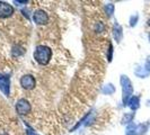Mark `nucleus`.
I'll use <instances>...</instances> for the list:
<instances>
[{
	"instance_id": "f257e3e1",
	"label": "nucleus",
	"mask_w": 150,
	"mask_h": 135,
	"mask_svg": "<svg viewBox=\"0 0 150 135\" xmlns=\"http://www.w3.org/2000/svg\"><path fill=\"white\" fill-rule=\"evenodd\" d=\"M52 58V50L46 45H38L34 52V59L41 65H46Z\"/></svg>"
},
{
	"instance_id": "f03ea898",
	"label": "nucleus",
	"mask_w": 150,
	"mask_h": 135,
	"mask_svg": "<svg viewBox=\"0 0 150 135\" xmlns=\"http://www.w3.org/2000/svg\"><path fill=\"white\" fill-rule=\"evenodd\" d=\"M120 82L121 86H122V101H123V105L127 106L129 100L132 97V94H133L132 82H131V80L129 79L128 77L124 75H121Z\"/></svg>"
},
{
	"instance_id": "7ed1b4c3",
	"label": "nucleus",
	"mask_w": 150,
	"mask_h": 135,
	"mask_svg": "<svg viewBox=\"0 0 150 135\" xmlns=\"http://www.w3.org/2000/svg\"><path fill=\"white\" fill-rule=\"evenodd\" d=\"M30 109H32V106H30V101L25 98L19 99L16 103V112L19 115H26L30 112Z\"/></svg>"
},
{
	"instance_id": "20e7f679",
	"label": "nucleus",
	"mask_w": 150,
	"mask_h": 135,
	"mask_svg": "<svg viewBox=\"0 0 150 135\" xmlns=\"http://www.w3.org/2000/svg\"><path fill=\"white\" fill-rule=\"evenodd\" d=\"M33 20L36 25H45L49 22V15L43 9H38L33 14Z\"/></svg>"
},
{
	"instance_id": "39448f33",
	"label": "nucleus",
	"mask_w": 150,
	"mask_h": 135,
	"mask_svg": "<svg viewBox=\"0 0 150 135\" xmlns=\"http://www.w3.org/2000/svg\"><path fill=\"white\" fill-rule=\"evenodd\" d=\"M21 86L26 90L34 89L35 86H36L35 78L32 75H24L22 78H21Z\"/></svg>"
},
{
	"instance_id": "423d86ee",
	"label": "nucleus",
	"mask_w": 150,
	"mask_h": 135,
	"mask_svg": "<svg viewBox=\"0 0 150 135\" xmlns=\"http://www.w3.org/2000/svg\"><path fill=\"white\" fill-rule=\"evenodd\" d=\"M0 90L5 96H9L10 94V77L7 75L0 73Z\"/></svg>"
},
{
	"instance_id": "0eeeda50",
	"label": "nucleus",
	"mask_w": 150,
	"mask_h": 135,
	"mask_svg": "<svg viewBox=\"0 0 150 135\" xmlns=\"http://www.w3.org/2000/svg\"><path fill=\"white\" fill-rule=\"evenodd\" d=\"M14 14V7L8 2L0 1V18H8Z\"/></svg>"
},
{
	"instance_id": "6e6552de",
	"label": "nucleus",
	"mask_w": 150,
	"mask_h": 135,
	"mask_svg": "<svg viewBox=\"0 0 150 135\" xmlns=\"http://www.w3.org/2000/svg\"><path fill=\"white\" fill-rule=\"evenodd\" d=\"M113 36L115 38V41L117 43H120L122 41V37H123V30H122V26L120 24L115 22L114 26H113Z\"/></svg>"
},
{
	"instance_id": "1a4fd4ad",
	"label": "nucleus",
	"mask_w": 150,
	"mask_h": 135,
	"mask_svg": "<svg viewBox=\"0 0 150 135\" xmlns=\"http://www.w3.org/2000/svg\"><path fill=\"white\" fill-rule=\"evenodd\" d=\"M128 106L132 110H137V109L140 107V98L137 97V96L131 97V99L129 100V103H128Z\"/></svg>"
},
{
	"instance_id": "9d476101",
	"label": "nucleus",
	"mask_w": 150,
	"mask_h": 135,
	"mask_svg": "<svg viewBox=\"0 0 150 135\" xmlns=\"http://www.w3.org/2000/svg\"><path fill=\"white\" fill-rule=\"evenodd\" d=\"M102 91H103L104 95H112L115 91V88H114V86H113L112 83H108V84L104 86V88H103Z\"/></svg>"
},
{
	"instance_id": "9b49d317",
	"label": "nucleus",
	"mask_w": 150,
	"mask_h": 135,
	"mask_svg": "<svg viewBox=\"0 0 150 135\" xmlns=\"http://www.w3.org/2000/svg\"><path fill=\"white\" fill-rule=\"evenodd\" d=\"M135 75H138V77H140V78H146L147 75H149V72H148L144 68H137V70H135Z\"/></svg>"
},
{
	"instance_id": "f8f14e48",
	"label": "nucleus",
	"mask_w": 150,
	"mask_h": 135,
	"mask_svg": "<svg viewBox=\"0 0 150 135\" xmlns=\"http://www.w3.org/2000/svg\"><path fill=\"white\" fill-rule=\"evenodd\" d=\"M134 117V112H131V114H125L124 117L122 118V123L123 124H131V122Z\"/></svg>"
},
{
	"instance_id": "ddd939ff",
	"label": "nucleus",
	"mask_w": 150,
	"mask_h": 135,
	"mask_svg": "<svg viewBox=\"0 0 150 135\" xmlns=\"http://www.w3.org/2000/svg\"><path fill=\"white\" fill-rule=\"evenodd\" d=\"M114 9H115V7H114L113 4H107V5H106L105 13H106V15H107V17H112L113 14H114Z\"/></svg>"
},
{
	"instance_id": "4468645a",
	"label": "nucleus",
	"mask_w": 150,
	"mask_h": 135,
	"mask_svg": "<svg viewBox=\"0 0 150 135\" xmlns=\"http://www.w3.org/2000/svg\"><path fill=\"white\" fill-rule=\"evenodd\" d=\"M11 53H13V55L14 56H21V55H23L24 54V50H23L21 46H14L13 47V51H11Z\"/></svg>"
},
{
	"instance_id": "2eb2a0df",
	"label": "nucleus",
	"mask_w": 150,
	"mask_h": 135,
	"mask_svg": "<svg viewBox=\"0 0 150 135\" xmlns=\"http://www.w3.org/2000/svg\"><path fill=\"white\" fill-rule=\"evenodd\" d=\"M138 19H139V16L138 15H134V16H132L131 18H130V26H135L137 25V22H138Z\"/></svg>"
},
{
	"instance_id": "dca6fc26",
	"label": "nucleus",
	"mask_w": 150,
	"mask_h": 135,
	"mask_svg": "<svg viewBox=\"0 0 150 135\" xmlns=\"http://www.w3.org/2000/svg\"><path fill=\"white\" fill-rule=\"evenodd\" d=\"M112 54H113V45L110 43V45H108V55H107L108 62H111V61H112Z\"/></svg>"
},
{
	"instance_id": "f3484780",
	"label": "nucleus",
	"mask_w": 150,
	"mask_h": 135,
	"mask_svg": "<svg viewBox=\"0 0 150 135\" xmlns=\"http://www.w3.org/2000/svg\"><path fill=\"white\" fill-rule=\"evenodd\" d=\"M144 69L147 71H150V56L146 60V65H144Z\"/></svg>"
},
{
	"instance_id": "a211bd4d",
	"label": "nucleus",
	"mask_w": 150,
	"mask_h": 135,
	"mask_svg": "<svg viewBox=\"0 0 150 135\" xmlns=\"http://www.w3.org/2000/svg\"><path fill=\"white\" fill-rule=\"evenodd\" d=\"M26 134L27 135H38V134H35V132H33L32 129H27V131H26Z\"/></svg>"
},
{
	"instance_id": "6ab92c4d",
	"label": "nucleus",
	"mask_w": 150,
	"mask_h": 135,
	"mask_svg": "<svg viewBox=\"0 0 150 135\" xmlns=\"http://www.w3.org/2000/svg\"><path fill=\"white\" fill-rule=\"evenodd\" d=\"M15 4H18V6H22V5H26L27 1H15Z\"/></svg>"
},
{
	"instance_id": "aec40b11",
	"label": "nucleus",
	"mask_w": 150,
	"mask_h": 135,
	"mask_svg": "<svg viewBox=\"0 0 150 135\" xmlns=\"http://www.w3.org/2000/svg\"><path fill=\"white\" fill-rule=\"evenodd\" d=\"M148 25H149V26H150V18H149V19H148Z\"/></svg>"
},
{
	"instance_id": "412c9836",
	"label": "nucleus",
	"mask_w": 150,
	"mask_h": 135,
	"mask_svg": "<svg viewBox=\"0 0 150 135\" xmlns=\"http://www.w3.org/2000/svg\"><path fill=\"white\" fill-rule=\"evenodd\" d=\"M149 41H150V34H149Z\"/></svg>"
}]
</instances>
